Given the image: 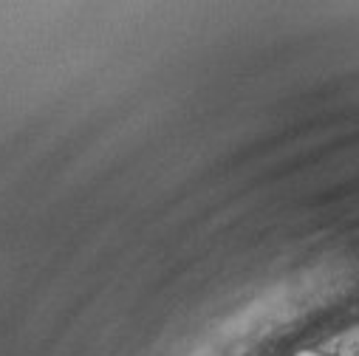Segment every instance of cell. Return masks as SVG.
<instances>
[{"label": "cell", "mask_w": 359, "mask_h": 356, "mask_svg": "<svg viewBox=\"0 0 359 356\" xmlns=\"http://www.w3.org/2000/svg\"><path fill=\"white\" fill-rule=\"evenodd\" d=\"M300 356H337V353H325V350H306Z\"/></svg>", "instance_id": "obj_1"}]
</instances>
